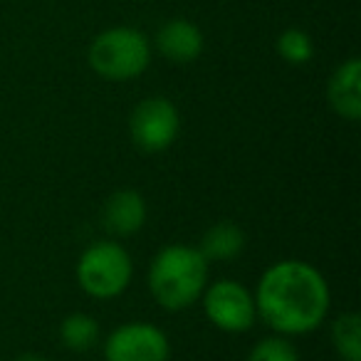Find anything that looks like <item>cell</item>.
I'll use <instances>...</instances> for the list:
<instances>
[{
	"label": "cell",
	"mask_w": 361,
	"mask_h": 361,
	"mask_svg": "<svg viewBox=\"0 0 361 361\" xmlns=\"http://www.w3.org/2000/svg\"><path fill=\"white\" fill-rule=\"evenodd\" d=\"M198 250L208 262H231L245 250V233L238 223L221 221L213 223L206 233H203Z\"/></svg>",
	"instance_id": "obj_11"
},
{
	"label": "cell",
	"mask_w": 361,
	"mask_h": 361,
	"mask_svg": "<svg viewBox=\"0 0 361 361\" xmlns=\"http://www.w3.org/2000/svg\"><path fill=\"white\" fill-rule=\"evenodd\" d=\"M131 141L144 154H161L176 144L180 134V111L166 97H146L129 116Z\"/></svg>",
	"instance_id": "obj_6"
},
{
	"label": "cell",
	"mask_w": 361,
	"mask_h": 361,
	"mask_svg": "<svg viewBox=\"0 0 361 361\" xmlns=\"http://www.w3.org/2000/svg\"><path fill=\"white\" fill-rule=\"evenodd\" d=\"M171 341L151 322H126L104 339V361H169Z\"/></svg>",
	"instance_id": "obj_7"
},
{
	"label": "cell",
	"mask_w": 361,
	"mask_h": 361,
	"mask_svg": "<svg viewBox=\"0 0 361 361\" xmlns=\"http://www.w3.org/2000/svg\"><path fill=\"white\" fill-rule=\"evenodd\" d=\"M247 361H300V351L290 341V336L272 334L252 346Z\"/></svg>",
	"instance_id": "obj_15"
},
{
	"label": "cell",
	"mask_w": 361,
	"mask_h": 361,
	"mask_svg": "<svg viewBox=\"0 0 361 361\" xmlns=\"http://www.w3.org/2000/svg\"><path fill=\"white\" fill-rule=\"evenodd\" d=\"M201 300L208 322L226 334L250 331L252 324L257 322L255 295L243 282L231 280V277L206 285Z\"/></svg>",
	"instance_id": "obj_5"
},
{
	"label": "cell",
	"mask_w": 361,
	"mask_h": 361,
	"mask_svg": "<svg viewBox=\"0 0 361 361\" xmlns=\"http://www.w3.org/2000/svg\"><path fill=\"white\" fill-rule=\"evenodd\" d=\"M326 99L334 114L346 121L361 119V60L349 57L334 70L326 87Z\"/></svg>",
	"instance_id": "obj_10"
},
{
	"label": "cell",
	"mask_w": 361,
	"mask_h": 361,
	"mask_svg": "<svg viewBox=\"0 0 361 361\" xmlns=\"http://www.w3.org/2000/svg\"><path fill=\"white\" fill-rule=\"evenodd\" d=\"M275 50L290 65H307L314 57V40L302 27H287L277 35Z\"/></svg>",
	"instance_id": "obj_14"
},
{
	"label": "cell",
	"mask_w": 361,
	"mask_h": 361,
	"mask_svg": "<svg viewBox=\"0 0 361 361\" xmlns=\"http://www.w3.org/2000/svg\"><path fill=\"white\" fill-rule=\"evenodd\" d=\"M151 42L131 25L106 27L92 40L87 60L90 67L109 82H129L141 77L151 65Z\"/></svg>",
	"instance_id": "obj_3"
},
{
	"label": "cell",
	"mask_w": 361,
	"mask_h": 361,
	"mask_svg": "<svg viewBox=\"0 0 361 361\" xmlns=\"http://www.w3.org/2000/svg\"><path fill=\"white\" fill-rule=\"evenodd\" d=\"M149 208L146 198L134 188H119L102 206V226L114 238H131L144 228Z\"/></svg>",
	"instance_id": "obj_8"
},
{
	"label": "cell",
	"mask_w": 361,
	"mask_h": 361,
	"mask_svg": "<svg viewBox=\"0 0 361 361\" xmlns=\"http://www.w3.org/2000/svg\"><path fill=\"white\" fill-rule=\"evenodd\" d=\"M257 319L275 334L300 336L319 329L331 307L326 277L312 262L280 260L260 275L255 287Z\"/></svg>",
	"instance_id": "obj_1"
},
{
	"label": "cell",
	"mask_w": 361,
	"mask_h": 361,
	"mask_svg": "<svg viewBox=\"0 0 361 361\" xmlns=\"http://www.w3.org/2000/svg\"><path fill=\"white\" fill-rule=\"evenodd\" d=\"M75 277L80 290L92 300H114L129 290L134 260L119 240H94L82 250Z\"/></svg>",
	"instance_id": "obj_4"
},
{
	"label": "cell",
	"mask_w": 361,
	"mask_h": 361,
	"mask_svg": "<svg viewBox=\"0 0 361 361\" xmlns=\"http://www.w3.org/2000/svg\"><path fill=\"white\" fill-rule=\"evenodd\" d=\"M331 346L341 361H361V317L344 312L331 324Z\"/></svg>",
	"instance_id": "obj_13"
},
{
	"label": "cell",
	"mask_w": 361,
	"mask_h": 361,
	"mask_svg": "<svg viewBox=\"0 0 361 361\" xmlns=\"http://www.w3.org/2000/svg\"><path fill=\"white\" fill-rule=\"evenodd\" d=\"M154 45L173 65H191L201 57L206 40H203V30L196 23L186 20V18H173L159 27Z\"/></svg>",
	"instance_id": "obj_9"
},
{
	"label": "cell",
	"mask_w": 361,
	"mask_h": 361,
	"mask_svg": "<svg viewBox=\"0 0 361 361\" xmlns=\"http://www.w3.org/2000/svg\"><path fill=\"white\" fill-rule=\"evenodd\" d=\"M16 361H50V359H45V356H40V354H20Z\"/></svg>",
	"instance_id": "obj_16"
},
{
	"label": "cell",
	"mask_w": 361,
	"mask_h": 361,
	"mask_svg": "<svg viewBox=\"0 0 361 361\" xmlns=\"http://www.w3.org/2000/svg\"><path fill=\"white\" fill-rule=\"evenodd\" d=\"M208 265L211 262L193 245L161 247L149 265V292L156 305L166 312H180L201 300L208 285Z\"/></svg>",
	"instance_id": "obj_2"
},
{
	"label": "cell",
	"mask_w": 361,
	"mask_h": 361,
	"mask_svg": "<svg viewBox=\"0 0 361 361\" xmlns=\"http://www.w3.org/2000/svg\"><path fill=\"white\" fill-rule=\"evenodd\" d=\"M60 341L65 349L75 351V354L92 351L102 341L99 319L87 312H72L60 322Z\"/></svg>",
	"instance_id": "obj_12"
}]
</instances>
